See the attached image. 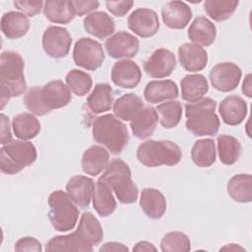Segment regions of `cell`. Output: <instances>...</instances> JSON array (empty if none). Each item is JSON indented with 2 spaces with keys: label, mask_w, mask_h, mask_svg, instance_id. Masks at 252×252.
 <instances>
[{
  "label": "cell",
  "mask_w": 252,
  "mask_h": 252,
  "mask_svg": "<svg viewBox=\"0 0 252 252\" xmlns=\"http://www.w3.org/2000/svg\"><path fill=\"white\" fill-rule=\"evenodd\" d=\"M12 128L17 138L28 141L34 138L39 133L40 123L32 114L24 112L13 118Z\"/></svg>",
  "instance_id": "32"
},
{
  "label": "cell",
  "mask_w": 252,
  "mask_h": 252,
  "mask_svg": "<svg viewBox=\"0 0 252 252\" xmlns=\"http://www.w3.org/2000/svg\"><path fill=\"white\" fill-rule=\"evenodd\" d=\"M29 18L16 11L5 13L1 18V31L9 39H18L24 36L30 30Z\"/></svg>",
  "instance_id": "27"
},
{
  "label": "cell",
  "mask_w": 252,
  "mask_h": 252,
  "mask_svg": "<svg viewBox=\"0 0 252 252\" xmlns=\"http://www.w3.org/2000/svg\"><path fill=\"white\" fill-rule=\"evenodd\" d=\"M109 163L108 152L100 146H92L87 149L81 159L82 169L91 176L98 175Z\"/></svg>",
  "instance_id": "23"
},
{
  "label": "cell",
  "mask_w": 252,
  "mask_h": 252,
  "mask_svg": "<svg viewBox=\"0 0 252 252\" xmlns=\"http://www.w3.org/2000/svg\"><path fill=\"white\" fill-rule=\"evenodd\" d=\"M242 92L244 94H246L248 97H251V75H246L244 82L242 84Z\"/></svg>",
  "instance_id": "48"
},
{
  "label": "cell",
  "mask_w": 252,
  "mask_h": 252,
  "mask_svg": "<svg viewBox=\"0 0 252 252\" xmlns=\"http://www.w3.org/2000/svg\"><path fill=\"white\" fill-rule=\"evenodd\" d=\"M103 238L102 227L98 220L90 212L83 213L77 229L66 235H57L51 238L46 251H83L91 252L94 246L98 245Z\"/></svg>",
  "instance_id": "1"
},
{
  "label": "cell",
  "mask_w": 252,
  "mask_h": 252,
  "mask_svg": "<svg viewBox=\"0 0 252 252\" xmlns=\"http://www.w3.org/2000/svg\"><path fill=\"white\" fill-rule=\"evenodd\" d=\"M37 157L36 149L32 142L12 140L0 149V168L5 174H17L32 164Z\"/></svg>",
  "instance_id": "8"
},
{
  "label": "cell",
  "mask_w": 252,
  "mask_h": 252,
  "mask_svg": "<svg viewBox=\"0 0 252 252\" xmlns=\"http://www.w3.org/2000/svg\"><path fill=\"white\" fill-rule=\"evenodd\" d=\"M107 10L116 17H122L126 15L130 9L133 7L134 2L132 0L123 1H106L105 2Z\"/></svg>",
  "instance_id": "42"
},
{
  "label": "cell",
  "mask_w": 252,
  "mask_h": 252,
  "mask_svg": "<svg viewBox=\"0 0 252 252\" xmlns=\"http://www.w3.org/2000/svg\"><path fill=\"white\" fill-rule=\"evenodd\" d=\"M72 37L67 29L57 26L48 27L42 35L44 52L52 58L65 57L71 48Z\"/></svg>",
  "instance_id": "11"
},
{
  "label": "cell",
  "mask_w": 252,
  "mask_h": 252,
  "mask_svg": "<svg viewBox=\"0 0 252 252\" xmlns=\"http://www.w3.org/2000/svg\"><path fill=\"white\" fill-rule=\"evenodd\" d=\"M138 160L147 167L172 166L179 163L182 152L179 146L168 140H148L137 149Z\"/></svg>",
  "instance_id": "6"
},
{
  "label": "cell",
  "mask_w": 252,
  "mask_h": 252,
  "mask_svg": "<svg viewBox=\"0 0 252 252\" xmlns=\"http://www.w3.org/2000/svg\"><path fill=\"white\" fill-rule=\"evenodd\" d=\"M106 181L120 203L132 204L138 199V187L131 178V169L122 159L111 160L99 177Z\"/></svg>",
  "instance_id": "7"
},
{
  "label": "cell",
  "mask_w": 252,
  "mask_h": 252,
  "mask_svg": "<svg viewBox=\"0 0 252 252\" xmlns=\"http://www.w3.org/2000/svg\"><path fill=\"white\" fill-rule=\"evenodd\" d=\"M217 102L211 97H203L185 104L186 128L195 136H214L219 132L220 122L216 114Z\"/></svg>",
  "instance_id": "4"
},
{
  "label": "cell",
  "mask_w": 252,
  "mask_h": 252,
  "mask_svg": "<svg viewBox=\"0 0 252 252\" xmlns=\"http://www.w3.org/2000/svg\"><path fill=\"white\" fill-rule=\"evenodd\" d=\"M142 98L134 94H126L117 98L113 104L114 115L123 121H130L142 108Z\"/></svg>",
  "instance_id": "34"
},
{
  "label": "cell",
  "mask_w": 252,
  "mask_h": 252,
  "mask_svg": "<svg viewBox=\"0 0 252 252\" xmlns=\"http://www.w3.org/2000/svg\"><path fill=\"white\" fill-rule=\"evenodd\" d=\"M72 99L71 91L59 80L50 81L42 87L31 88L24 96V103L29 111L42 116L53 109L64 107Z\"/></svg>",
  "instance_id": "2"
},
{
  "label": "cell",
  "mask_w": 252,
  "mask_h": 252,
  "mask_svg": "<svg viewBox=\"0 0 252 252\" xmlns=\"http://www.w3.org/2000/svg\"><path fill=\"white\" fill-rule=\"evenodd\" d=\"M94 183L85 175H75L66 184V193L80 208H88L93 199Z\"/></svg>",
  "instance_id": "17"
},
{
  "label": "cell",
  "mask_w": 252,
  "mask_h": 252,
  "mask_svg": "<svg viewBox=\"0 0 252 252\" xmlns=\"http://www.w3.org/2000/svg\"><path fill=\"white\" fill-rule=\"evenodd\" d=\"M140 207L148 218L159 219L166 211V200L158 189L145 188L141 193Z\"/></svg>",
  "instance_id": "28"
},
{
  "label": "cell",
  "mask_w": 252,
  "mask_h": 252,
  "mask_svg": "<svg viewBox=\"0 0 252 252\" xmlns=\"http://www.w3.org/2000/svg\"><path fill=\"white\" fill-rule=\"evenodd\" d=\"M161 18L167 28L182 30L189 24L192 18V11L185 2L170 1L162 7Z\"/></svg>",
  "instance_id": "18"
},
{
  "label": "cell",
  "mask_w": 252,
  "mask_h": 252,
  "mask_svg": "<svg viewBox=\"0 0 252 252\" xmlns=\"http://www.w3.org/2000/svg\"><path fill=\"white\" fill-rule=\"evenodd\" d=\"M128 28L138 36L147 38L155 35L159 29L157 13L148 8L134 10L127 20Z\"/></svg>",
  "instance_id": "13"
},
{
  "label": "cell",
  "mask_w": 252,
  "mask_h": 252,
  "mask_svg": "<svg viewBox=\"0 0 252 252\" xmlns=\"http://www.w3.org/2000/svg\"><path fill=\"white\" fill-rule=\"evenodd\" d=\"M216 36V26L206 17L196 18L188 30L189 39L200 46H210L215 41Z\"/></svg>",
  "instance_id": "29"
},
{
  "label": "cell",
  "mask_w": 252,
  "mask_h": 252,
  "mask_svg": "<svg viewBox=\"0 0 252 252\" xmlns=\"http://www.w3.org/2000/svg\"><path fill=\"white\" fill-rule=\"evenodd\" d=\"M178 87L171 80L151 81L144 90V97L147 102L155 104L178 96Z\"/></svg>",
  "instance_id": "25"
},
{
  "label": "cell",
  "mask_w": 252,
  "mask_h": 252,
  "mask_svg": "<svg viewBox=\"0 0 252 252\" xmlns=\"http://www.w3.org/2000/svg\"><path fill=\"white\" fill-rule=\"evenodd\" d=\"M191 158L199 167H209L216 161V146L212 139H200L192 147Z\"/></svg>",
  "instance_id": "35"
},
{
  "label": "cell",
  "mask_w": 252,
  "mask_h": 252,
  "mask_svg": "<svg viewBox=\"0 0 252 252\" xmlns=\"http://www.w3.org/2000/svg\"><path fill=\"white\" fill-rule=\"evenodd\" d=\"M220 160L226 165H231L237 161L241 153L239 141L230 135H220L217 138Z\"/></svg>",
  "instance_id": "36"
},
{
  "label": "cell",
  "mask_w": 252,
  "mask_h": 252,
  "mask_svg": "<svg viewBox=\"0 0 252 252\" xmlns=\"http://www.w3.org/2000/svg\"><path fill=\"white\" fill-rule=\"evenodd\" d=\"M1 118V136H0V143L2 145H5L12 141V132L10 127V120L9 118L4 114H0Z\"/></svg>",
  "instance_id": "45"
},
{
  "label": "cell",
  "mask_w": 252,
  "mask_h": 252,
  "mask_svg": "<svg viewBox=\"0 0 252 252\" xmlns=\"http://www.w3.org/2000/svg\"><path fill=\"white\" fill-rule=\"evenodd\" d=\"M75 14L78 16H83L88 14L96 8H98V1L96 0H87V1H72Z\"/></svg>",
  "instance_id": "44"
},
{
  "label": "cell",
  "mask_w": 252,
  "mask_h": 252,
  "mask_svg": "<svg viewBox=\"0 0 252 252\" xmlns=\"http://www.w3.org/2000/svg\"><path fill=\"white\" fill-rule=\"evenodd\" d=\"M85 31L97 38H105L115 31L113 19L102 11L94 12L88 15L83 21Z\"/></svg>",
  "instance_id": "22"
},
{
  "label": "cell",
  "mask_w": 252,
  "mask_h": 252,
  "mask_svg": "<svg viewBox=\"0 0 252 252\" xmlns=\"http://www.w3.org/2000/svg\"><path fill=\"white\" fill-rule=\"evenodd\" d=\"M92 134L96 143L114 155L120 154L129 141L126 125L112 114L96 117L92 126Z\"/></svg>",
  "instance_id": "5"
},
{
  "label": "cell",
  "mask_w": 252,
  "mask_h": 252,
  "mask_svg": "<svg viewBox=\"0 0 252 252\" xmlns=\"http://www.w3.org/2000/svg\"><path fill=\"white\" fill-rule=\"evenodd\" d=\"M176 67V59L173 52L165 48H158L144 62V71L152 78H165Z\"/></svg>",
  "instance_id": "15"
},
{
  "label": "cell",
  "mask_w": 252,
  "mask_h": 252,
  "mask_svg": "<svg viewBox=\"0 0 252 252\" xmlns=\"http://www.w3.org/2000/svg\"><path fill=\"white\" fill-rule=\"evenodd\" d=\"M73 59L77 66L94 71L104 61V51L101 44L90 37H82L74 45Z\"/></svg>",
  "instance_id": "10"
},
{
  "label": "cell",
  "mask_w": 252,
  "mask_h": 252,
  "mask_svg": "<svg viewBox=\"0 0 252 252\" xmlns=\"http://www.w3.org/2000/svg\"><path fill=\"white\" fill-rule=\"evenodd\" d=\"M128 247L125 246L124 244L120 243V242H115V241H111V242H106L104 243L100 248L99 251H115V252H119V251H128Z\"/></svg>",
  "instance_id": "46"
},
{
  "label": "cell",
  "mask_w": 252,
  "mask_h": 252,
  "mask_svg": "<svg viewBox=\"0 0 252 252\" xmlns=\"http://www.w3.org/2000/svg\"><path fill=\"white\" fill-rule=\"evenodd\" d=\"M178 60L184 70L198 72L207 66L208 53L202 46L186 42L178 48Z\"/></svg>",
  "instance_id": "19"
},
{
  "label": "cell",
  "mask_w": 252,
  "mask_h": 252,
  "mask_svg": "<svg viewBox=\"0 0 252 252\" xmlns=\"http://www.w3.org/2000/svg\"><path fill=\"white\" fill-rule=\"evenodd\" d=\"M219 113L226 125L236 126L245 119L247 104L244 99L238 95H228L220 101Z\"/></svg>",
  "instance_id": "20"
},
{
  "label": "cell",
  "mask_w": 252,
  "mask_h": 252,
  "mask_svg": "<svg viewBox=\"0 0 252 252\" xmlns=\"http://www.w3.org/2000/svg\"><path fill=\"white\" fill-rule=\"evenodd\" d=\"M160 249L163 252H187L191 249L189 237L181 231H170L160 241Z\"/></svg>",
  "instance_id": "40"
},
{
  "label": "cell",
  "mask_w": 252,
  "mask_h": 252,
  "mask_svg": "<svg viewBox=\"0 0 252 252\" xmlns=\"http://www.w3.org/2000/svg\"><path fill=\"white\" fill-rule=\"evenodd\" d=\"M139 39L127 32H118L104 43L107 54L114 59L132 58L139 51Z\"/></svg>",
  "instance_id": "14"
},
{
  "label": "cell",
  "mask_w": 252,
  "mask_h": 252,
  "mask_svg": "<svg viewBox=\"0 0 252 252\" xmlns=\"http://www.w3.org/2000/svg\"><path fill=\"white\" fill-rule=\"evenodd\" d=\"M241 76V69L236 64L232 62H221L212 68L209 79L216 90L227 93L236 89Z\"/></svg>",
  "instance_id": "12"
},
{
  "label": "cell",
  "mask_w": 252,
  "mask_h": 252,
  "mask_svg": "<svg viewBox=\"0 0 252 252\" xmlns=\"http://www.w3.org/2000/svg\"><path fill=\"white\" fill-rule=\"evenodd\" d=\"M49 220L55 230L65 232L73 229L79 218L77 205L62 190L52 192L48 197Z\"/></svg>",
  "instance_id": "9"
},
{
  "label": "cell",
  "mask_w": 252,
  "mask_h": 252,
  "mask_svg": "<svg viewBox=\"0 0 252 252\" xmlns=\"http://www.w3.org/2000/svg\"><path fill=\"white\" fill-rule=\"evenodd\" d=\"M25 63L22 56L12 50L2 52L0 59L1 109L13 96L23 94L27 90L24 75Z\"/></svg>",
  "instance_id": "3"
},
{
  "label": "cell",
  "mask_w": 252,
  "mask_h": 252,
  "mask_svg": "<svg viewBox=\"0 0 252 252\" xmlns=\"http://www.w3.org/2000/svg\"><path fill=\"white\" fill-rule=\"evenodd\" d=\"M181 97L188 102H195L203 98L209 90L208 81L201 74L186 75L180 82Z\"/></svg>",
  "instance_id": "30"
},
{
  "label": "cell",
  "mask_w": 252,
  "mask_h": 252,
  "mask_svg": "<svg viewBox=\"0 0 252 252\" xmlns=\"http://www.w3.org/2000/svg\"><path fill=\"white\" fill-rule=\"evenodd\" d=\"M158 113L153 106H144L131 120L130 128L138 139H146L153 135L158 123Z\"/></svg>",
  "instance_id": "21"
},
{
  "label": "cell",
  "mask_w": 252,
  "mask_h": 252,
  "mask_svg": "<svg viewBox=\"0 0 252 252\" xmlns=\"http://www.w3.org/2000/svg\"><path fill=\"white\" fill-rule=\"evenodd\" d=\"M15 251H35L40 252L42 250L40 242L33 237H23L15 243Z\"/></svg>",
  "instance_id": "43"
},
{
  "label": "cell",
  "mask_w": 252,
  "mask_h": 252,
  "mask_svg": "<svg viewBox=\"0 0 252 252\" xmlns=\"http://www.w3.org/2000/svg\"><path fill=\"white\" fill-rule=\"evenodd\" d=\"M227 193L236 202L249 203L252 201V176L236 174L227 183Z\"/></svg>",
  "instance_id": "33"
},
{
  "label": "cell",
  "mask_w": 252,
  "mask_h": 252,
  "mask_svg": "<svg viewBox=\"0 0 252 252\" xmlns=\"http://www.w3.org/2000/svg\"><path fill=\"white\" fill-rule=\"evenodd\" d=\"M114 101V92L105 83L96 84L87 98V107L93 114H99L110 110Z\"/></svg>",
  "instance_id": "26"
},
{
  "label": "cell",
  "mask_w": 252,
  "mask_h": 252,
  "mask_svg": "<svg viewBox=\"0 0 252 252\" xmlns=\"http://www.w3.org/2000/svg\"><path fill=\"white\" fill-rule=\"evenodd\" d=\"M238 6L237 0H207L204 8L207 15L216 22L229 19Z\"/></svg>",
  "instance_id": "37"
},
{
  "label": "cell",
  "mask_w": 252,
  "mask_h": 252,
  "mask_svg": "<svg viewBox=\"0 0 252 252\" xmlns=\"http://www.w3.org/2000/svg\"><path fill=\"white\" fill-rule=\"evenodd\" d=\"M93 206L100 217L110 216L117 206L110 185L101 178H98L94 184Z\"/></svg>",
  "instance_id": "24"
},
{
  "label": "cell",
  "mask_w": 252,
  "mask_h": 252,
  "mask_svg": "<svg viewBox=\"0 0 252 252\" xmlns=\"http://www.w3.org/2000/svg\"><path fill=\"white\" fill-rule=\"evenodd\" d=\"M133 251L136 252H151V251H157V248L155 245L149 241L143 240L136 243V245L133 247Z\"/></svg>",
  "instance_id": "47"
},
{
  "label": "cell",
  "mask_w": 252,
  "mask_h": 252,
  "mask_svg": "<svg viewBox=\"0 0 252 252\" xmlns=\"http://www.w3.org/2000/svg\"><path fill=\"white\" fill-rule=\"evenodd\" d=\"M65 80L69 90L78 96L87 94L93 86L92 77L88 73L78 69H73L68 72Z\"/></svg>",
  "instance_id": "39"
},
{
  "label": "cell",
  "mask_w": 252,
  "mask_h": 252,
  "mask_svg": "<svg viewBox=\"0 0 252 252\" xmlns=\"http://www.w3.org/2000/svg\"><path fill=\"white\" fill-rule=\"evenodd\" d=\"M220 250H228V251H245L244 248H242L239 245H236L234 243H230L226 246H223L222 248H220Z\"/></svg>",
  "instance_id": "49"
},
{
  "label": "cell",
  "mask_w": 252,
  "mask_h": 252,
  "mask_svg": "<svg viewBox=\"0 0 252 252\" xmlns=\"http://www.w3.org/2000/svg\"><path fill=\"white\" fill-rule=\"evenodd\" d=\"M42 1H28V0H17L14 1V6L21 11L23 14L29 17H33L40 13L43 6Z\"/></svg>",
  "instance_id": "41"
},
{
  "label": "cell",
  "mask_w": 252,
  "mask_h": 252,
  "mask_svg": "<svg viewBox=\"0 0 252 252\" xmlns=\"http://www.w3.org/2000/svg\"><path fill=\"white\" fill-rule=\"evenodd\" d=\"M159 123L166 129L173 128L181 120L182 106L177 100H169L162 102L156 107Z\"/></svg>",
  "instance_id": "38"
},
{
  "label": "cell",
  "mask_w": 252,
  "mask_h": 252,
  "mask_svg": "<svg viewBox=\"0 0 252 252\" xmlns=\"http://www.w3.org/2000/svg\"><path fill=\"white\" fill-rule=\"evenodd\" d=\"M43 13L51 23L63 25L70 23L76 15L72 1L63 0H47L44 2Z\"/></svg>",
  "instance_id": "31"
},
{
  "label": "cell",
  "mask_w": 252,
  "mask_h": 252,
  "mask_svg": "<svg viewBox=\"0 0 252 252\" xmlns=\"http://www.w3.org/2000/svg\"><path fill=\"white\" fill-rule=\"evenodd\" d=\"M142 78L140 67L132 60L124 59L114 63L111 69V80L122 89L136 88Z\"/></svg>",
  "instance_id": "16"
}]
</instances>
